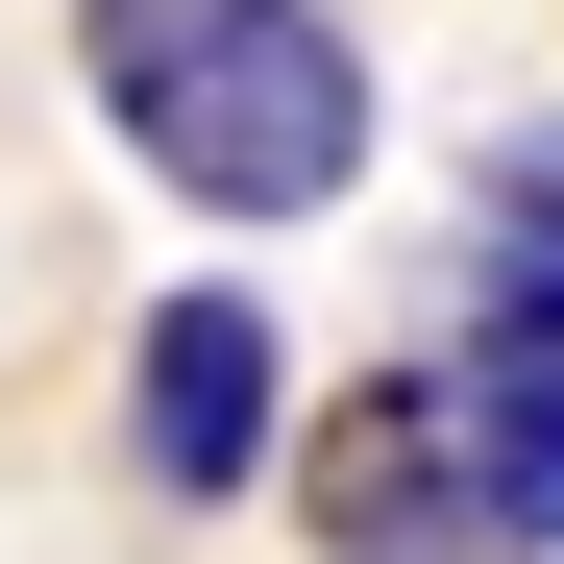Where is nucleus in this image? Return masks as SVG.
I'll return each mask as SVG.
<instances>
[{"mask_svg": "<svg viewBox=\"0 0 564 564\" xmlns=\"http://www.w3.org/2000/svg\"><path fill=\"white\" fill-rule=\"evenodd\" d=\"M74 99H99V148L148 172L172 221H221V246L344 221L368 148H393L344 0H74Z\"/></svg>", "mask_w": 564, "mask_h": 564, "instance_id": "obj_1", "label": "nucleus"}, {"mask_svg": "<svg viewBox=\"0 0 564 564\" xmlns=\"http://www.w3.org/2000/svg\"><path fill=\"white\" fill-rule=\"evenodd\" d=\"M123 466H148V516H246L295 466V319L246 270H172L123 319Z\"/></svg>", "mask_w": 564, "mask_h": 564, "instance_id": "obj_2", "label": "nucleus"}, {"mask_svg": "<svg viewBox=\"0 0 564 564\" xmlns=\"http://www.w3.org/2000/svg\"><path fill=\"white\" fill-rule=\"evenodd\" d=\"M295 491H319V564H516L491 540V466L442 417V344L417 368H344V417H295Z\"/></svg>", "mask_w": 564, "mask_h": 564, "instance_id": "obj_3", "label": "nucleus"}]
</instances>
